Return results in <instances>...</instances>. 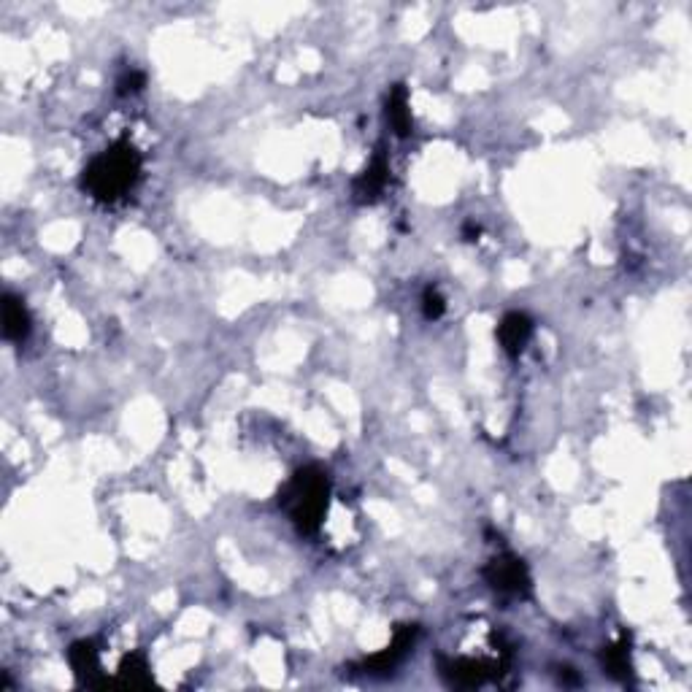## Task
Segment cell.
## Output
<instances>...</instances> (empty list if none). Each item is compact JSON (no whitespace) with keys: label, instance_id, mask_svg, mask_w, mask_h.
Masks as SVG:
<instances>
[{"label":"cell","instance_id":"obj_1","mask_svg":"<svg viewBox=\"0 0 692 692\" xmlns=\"http://www.w3.org/2000/svg\"><path fill=\"white\" fill-rule=\"evenodd\" d=\"M144 160L130 141H117L101 155L92 157L82 171V190L98 203H114L125 198L141 179Z\"/></svg>","mask_w":692,"mask_h":692},{"label":"cell","instance_id":"obj_2","mask_svg":"<svg viewBox=\"0 0 692 692\" xmlns=\"http://www.w3.org/2000/svg\"><path fill=\"white\" fill-rule=\"evenodd\" d=\"M279 506L301 536H317L330 506V476L319 465H303L279 492Z\"/></svg>","mask_w":692,"mask_h":692},{"label":"cell","instance_id":"obj_3","mask_svg":"<svg viewBox=\"0 0 692 692\" xmlns=\"http://www.w3.org/2000/svg\"><path fill=\"white\" fill-rule=\"evenodd\" d=\"M484 582L490 584L495 592H503V595H511V598H528L530 590H533V579H530V571L525 560L511 552H503V555L492 557L490 563L484 565Z\"/></svg>","mask_w":692,"mask_h":692},{"label":"cell","instance_id":"obj_4","mask_svg":"<svg viewBox=\"0 0 692 692\" xmlns=\"http://www.w3.org/2000/svg\"><path fill=\"white\" fill-rule=\"evenodd\" d=\"M419 636V628L417 625H401V628L395 630V636H392L390 647H384L382 652H376L374 657H368L363 665H360V671L368 676H390L395 674V668L406 660V655H409L411 649H414V641H417Z\"/></svg>","mask_w":692,"mask_h":692},{"label":"cell","instance_id":"obj_5","mask_svg":"<svg viewBox=\"0 0 692 692\" xmlns=\"http://www.w3.org/2000/svg\"><path fill=\"white\" fill-rule=\"evenodd\" d=\"M495 665L482 663V660H471V657H455V660H447L441 657L438 660V671L444 676V682L452 684V687H463V690H471V687H482L487 679H492V671Z\"/></svg>","mask_w":692,"mask_h":692},{"label":"cell","instance_id":"obj_6","mask_svg":"<svg viewBox=\"0 0 692 692\" xmlns=\"http://www.w3.org/2000/svg\"><path fill=\"white\" fill-rule=\"evenodd\" d=\"M390 182V160L384 155V149H376L374 160L368 163L360 176L352 184V195H355V203L365 206V203H374L382 198L384 187Z\"/></svg>","mask_w":692,"mask_h":692},{"label":"cell","instance_id":"obj_7","mask_svg":"<svg viewBox=\"0 0 692 692\" xmlns=\"http://www.w3.org/2000/svg\"><path fill=\"white\" fill-rule=\"evenodd\" d=\"M68 663L76 676V682L84 687H109V679L101 671V657L92 641H76L68 649Z\"/></svg>","mask_w":692,"mask_h":692},{"label":"cell","instance_id":"obj_8","mask_svg":"<svg viewBox=\"0 0 692 692\" xmlns=\"http://www.w3.org/2000/svg\"><path fill=\"white\" fill-rule=\"evenodd\" d=\"M498 344L509 357H519L525 352L530 336H533V319L522 311H509L498 325Z\"/></svg>","mask_w":692,"mask_h":692},{"label":"cell","instance_id":"obj_9","mask_svg":"<svg viewBox=\"0 0 692 692\" xmlns=\"http://www.w3.org/2000/svg\"><path fill=\"white\" fill-rule=\"evenodd\" d=\"M387 122H390L392 133L398 138H409L414 133V119L409 109V92L403 84H392L390 95H387V106H384Z\"/></svg>","mask_w":692,"mask_h":692},{"label":"cell","instance_id":"obj_10","mask_svg":"<svg viewBox=\"0 0 692 692\" xmlns=\"http://www.w3.org/2000/svg\"><path fill=\"white\" fill-rule=\"evenodd\" d=\"M3 336L11 344H22L30 336V314L17 295H3Z\"/></svg>","mask_w":692,"mask_h":692},{"label":"cell","instance_id":"obj_11","mask_svg":"<svg viewBox=\"0 0 692 692\" xmlns=\"http://www.w3.org/2000/svg\"><path fill=\"white\" fill-rule=\"evenodd\" d=\"M117 679L122 687H149L155 682L152 665H149L144 652H130V655L122 657V663L117 668Z\"/></svg>","mask_w":692,"mask_h":692},{"label":"cell","instance_id":"obj_12","mask_svg":"<svg viewBox=\"0 0 692 692\" xmlns=\"http://www.w3.org/2000/svg\"><path fill=\"white\" fill-rule=\"evenodd\" d=\"M601 663H603V671L611 676V679H620V682H628L630 671H633V665H630V644H628V636H622L617 644H609V647H603V655H601Z\"/></svg>","mask_w":692,"mask_h":692},{"label":"cell","instance_id":"obj_13","mask_svg":"<svg viewBox=\"0 0 692 692\" xmlns=\"http://www.w3.org/2000/svg\"><path fill=\"white\" fill-rule=\"evenodd\" d=\"M444 311H447V301H444V295H441L436 287H428V290H425V295H422V314H425V319L436 322V319L444 317Z\"/></svg>","mask_w":692,"mask_h":692},{"label":"cell","instance_id":"obj_14","mask_svg":"<svg viewBox=\"0 0 692 692\" xmlns=\"http://www.w3.org/2000/svg\"><path fill=\"white\" fill-rule=\"evenodd\" d=\"M144 87H146V76L141 71H136V68L128 73H122L117 82L119 95H136V92H141Z\"/></svg>","mask_w":692,"mask_h":692},{"label":"cell","instance_id":"obj_15","mask_svg":"<svg viewBox=\"0 0 692 692\" xmlns=\"http://www.w3.org/2000/svg\"><path fill=\"white\" fill-rule=\"evenodd\" d=\"M479 233H482V228H479V225H474V222H468V225L463 228L465 241H476V238H479Z\"/></svg>","mask_w":692,"mask_h":692}]
</instances>
